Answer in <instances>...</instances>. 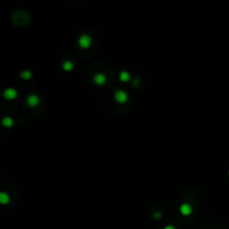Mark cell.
Segmentation results:
<instances>
[{"instance_id":"cell-1","label":"cell","mask_w":229,"mask_h":229,"mask_svg":"<svg viewBox=\"0 0 229 229\" xmlns=\"http://www.w3.org/2000/svg\"><path fill=\"white\" fill-rule=\"evenodd\" d=\"M91 43H92V39L88 35H82V36L78 38V44H79L81 47H84V48L88 47V46L91 45Z\"/></svg>"},{"instance_id":"cell-2","label":"cell","mask_w":229,"mask_h":229,"mask_svg":"<svg viewBox=\"0 0 229 229\" xmlns=\"http://www.w3.org/2000/svg\"><path fill=\"white\" fill-rule=\"evenodd\" d=\"M114 96H115V100L117 102H121V103H123V102H125L128 100V94L124 91H122V90H119V91L115 92Z\"/></svg>"},{"instance_id":"cell-3","label":"cell","mask_w":229,"mask_h":229,"mask_svg":"<svg viewBox=\"0 0 229 229\" xmlns=\"http://www.w3.org/2000/svg\"><path fill=\"white\" fill-rule=\"evenodd\" d=\"M27 103L30 106H36L38 103H39V97L36 94H30L29 96L27 97Z\"/></svg>"},{"instance_id":"cell-4","label":"cell","mask_w":229,"mask_h":229,"mask_svg":"<svg viewBox=\"0 0 229 229\" xmlns=\"http://www.w3.org/2000/svg\"><path fill=\"white\" fill-rule=\"evenodd\" d=\"M4 95H5L7 98H10V100H12V98H15V97L17 96V92H16V90H15V88H12V87H9V88H7V90L4 92Z\"/></svg>"},{"instance_id":"cell-5","label":"cell","mask_w":229,"mask_h":229,"mask_svg":"<svg viewBox=\"0 0 229 229\" xmlns=\"http://www.w3.org/2000/svg\"><path fill=\"white\" fill-rule=\"evenodd\" d=\"M180 212L184 216L189 215V214L191 212V206H190L189 203H182V205L180 206Z\"/></svg>"},{"instance_id":"cell-6","label":"cell","mask_w":229,"mask_h":229,"mask_svg":"<svg viewBox=\"0 0 229 229\" xmlns=\"http://www.w3.org/2000/svg\"><path fill=\"white\" fill-rule=\"evenodd\" d=\"M94 82L96 84H103L105 82V75L101 73H97L94 75Z\"/></svg>"},{"instance_id":"cell-7","label":"cell","mask_w":229,"mask_h":229,"mask_svg":"<svg viewBox=\"0 0 229 229\" xmlns=\"http://www.w3.org/2000/svg\"><path fill=\"white\" fill-rule=\"evenodd\" d=\"M120 78H121L123 82H126V81L130 79V74H128V72L123 70V72H121V74H120Z\"/></svg>"},{"instance_id":"cell-8","label":"cell","mask_w":229,"mask_h":229,"mask_svg":"<svg viewBox=\"0 0 229 229\" xmlns=\"http://www.w3.org/2000/svg\"><path fill=\"white\" fill-rule=\"evenodd\" d=\"M12 123H14V121H12L11 117H5V119L2 120V124H4L5 126H11Z\"/></svg>"},{"instance_id":"cell-9","label":"cell","mask_w":229,"mask_h":229,"mask_svg":"<svg viewBox=\"0 0 229 229\" xmlns=\"http://www.w3.org/2000/svg\"><path fill=\"white\" fill-rule=\"evenodd\" d=\"M0 201L2 202V203H7V202L9 201V197L7 196V193L5 192L0 193Z\"/></svg>"},{"instance_id":"cell-10","label":"cell","mask_w":229,"mask_h":229,"mask_svg":"<svg viewBox=\"0 0 229 229\" xmlns=\"http://www.w3.org/2000/svg\"><path fill=\"white\" fill-rule=\"evenodd\" d=\"M63 67H64L66 70H68V69H72L73 68V63L72 62H69V60H66L63 63Z\"/></svg>"},{"instance_id":"cell-11","label":"cell","mask_w":229,"mask_h":229,"mask_svg":"<svg viewBox=\"0 0 229 229\" xmlns=\"http://www.w3.org/2000/svg\"><path fill=\"white\" fill-rule=\"evenodd\" d=\"M30 75H32V73H30L29 70H23V72H21V76H23V78H29Z\"/></svg>"},{"instance_id":"cell-12","label":"cell","mask_w":229,"mask_h":229,"mask_svg":"<svg viewBox=\"0 0 229 229\" xmlns=\"http://www.w3.org/2000/svg\"><path fill=\"white\" fill-rule=\"evenodd\" d=\"M161 216H162L161 212H154V214H153V217H154V218H160Z\"/></svg>"},{"instance_id":"cell-13","label":"cell","mask_w":229,"mask_h":229,"mask_svg":"<svg viewBox=\"0 0 229 229\" xmlns=\"http://www.w3.org/2000/svg\"><path fill=\"white\" fill-rule=\"evenodd\" d=\"M137 84H139V78H135L133 82V85H137Z\"/></svg>"},{"instance_id":"cell-14","label":"cell","mask_w":229,"mask_h":229,"mask_svg":"<svg viewBox=\"0 0 229 229\" xmlns=\"http://www.w3.org/2000/svg\"><path fill=\"white\" fill-rule=\"evenodd\" d=\"M164 229H175V228H174L173 226H167Z\"/></svg>"}]
</instances>
